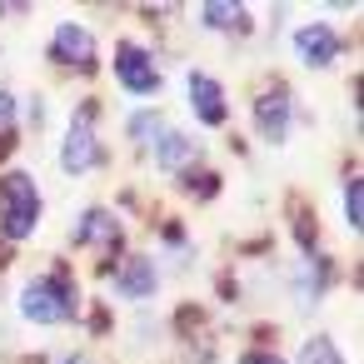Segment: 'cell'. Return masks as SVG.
Wrapping results in <instances>:
<instances>
[{
	"instance_id": "obj_1",
	"label": "cell",
	"mask_w": 364,
	"mask_h": 364,
	"mask_svg": "<svg viewBox=\"0 0 364 364\" xmlns=\"http://www.w3.org/2000/svg\"><path fill=\"white\" fill-rule=\"evenodd\" d=\"M130 140L150 145V155H155L160 170H190V165H195V145H190L175 125H165L155 110H140V115L130 120Z\"/></svg>"
},
{
	"instance_id": "obj_2",
	"label": "cell",
	"mask_w": 364,
	"mask_h": 364,
	"mask_svg": "<svg viewBox=\"0 0 364 364\" xmlns=\"http://www.w3.org/2000/svg\"><path fill=\"white\" fill-rule=\"evenodd\" d=\"M41 220V195L31 185V175L11 170V175H0V235L6 240H26Z\"/></svg>"
},
{
	"instance_id": "obj_3",
	"label": "cell",
	"mask_w": 364,
	"mask_h": 364,
	"mask_svg": "<svg viewBox=\"0 0 364 364\" xmlns=\"http://www.w3.org/2000/svg\"><path fill=\"white\" fill-rule=\"evenodd\" d=\"M21 314L36 324H65L75 314V294L65 279H31L21 289Z\"/></svg>"
},
{
	"instance_id": "obj_4",
	"label": "cell",
	"mask_w": 364,
	"mask_h": 364,
	"mask_svg": "<svg viewBox=\"0 0 364 364\" xmlns=\"http://www.w3.org/2000/svg\"><path fill=\"white\" fill-rule=\"evenodd\" d=\"M115 75H120V85H125L130 95H155V90H160V70H155V60H150L135 41H120V50H115Z\"/></svg>"
},
{
	"instance_id": "obj_5",
	"label": "cell",
	"mask_w": 364,
	"mask_h": 364,
	"mask_svg": "<svg viewBox=\"0 0 364 364\" xmlns=\"http://www.w3.org/2000/svg\"><path fill=\"white\" fill-rule=\"evenodd\" d=\"M95 160H100V140H95L90 110H75V120H70V130H65V145H60V165H65L70 175H85Z\"/></svg>"
},
{
	"instance_id": "obj_6",
	"label": "cell",
	"mask_w": 364,
	"mask_h": 364,
	"mask_svg": "<svg viewBox=\"0 0 364 364\" xmlns=\"http://www.w3.org/2000/svg\"><path fill=\"white\" fill-rule=\"evenodd\" d=\"M289 125H294V100H289V90H264V95L255 100V130H259L269 145H279V140H289Z\"/></svg>"
},
{
	"instance_id": "obj_7",
	"label": "cell",
	"mask_w": 364,
	"mask_h": 364,
	"mask_svg": "<svg viewBox=\"0 0 364 364\" xmlns=\"http://www.w3.org/2000/svg\"><path fill=\"white\" fill-rule=\"evenodd\" d=\"M50 60L70 70H95V36L85 26H60L50 41Z\"/></svg>"
},
{
	"instance_id": "obj_8",
	"label": "cell",
	"mask_w": 364,
	"mask_h": 364,
	"mask_svg": "<svg viewBox=\"0 0 364 364\" xmlns=\"http://www.w3.org/2000/svg\"><path fill=\"white\" fill-rule=\"evenodd\" d=\"M294 50H299V60L309 70H324L339 55V36L329 26H304V31H294Z\"/></svg>"
},
{
	"instance_id": "obj_9",
	"label": "cell",
	"mask_w": 364,
	"mask_h": 364,
	"mask_svg": "<svg viewBox=\"0 0 364 364\" xmlns=\"http://www.w3.org/2000/svg\"><path fill=\"white\" fill-rule=\"evenodd\" d=\"M75 240L80 245H95V250H110V245H120V220L110 215V210H85L80 215V225H75Z\"/></svg>"
},
{
	"instance_id": "obj_10",
	"label": "cell",
	"mask_w": 364,
	"mask_h": 364,
	"mask_svg": "<svg viewBox=\"0 0 364 364\" xmlns=\"http://www.w3.org/2000/svg\"><path fill=\"white\" fill-rule=\"evenodd\" d=\"M190 100H195V115H200L205 125H225V115H230V110H225V90H220L210 75H200V70L190 75Z\"/></svg>"
},
{
	"instance_id": "obj_11",
	"label": "cell",
	"mask_w": 364,
	"mask_h": 364,
	"mask_svg": "<svg viewBox=\"0 0 364 364\" xmlns=\"http://www.w3.org/2000/svg\"><path fill=\"white\" fill-rule=\"evenodd\" d=\"M155 284H160V279H155V264H150V259H130V264L115 274V289L130 294V299H150Z\"/></svg>"
},
{
	"instance_id": "obj_12",
	"label": "cell",
	"mask_w": 364,
	"mask_h": 364,
	"mask_svg": "<svg viewBox=\"0 0 364 364\" xmlns=\"http://www.w3.org/2000/svg\"><path fill=\"white\" fill-rule=\"evenodd\" d=\"M200 21H205L210 31H230V36H240V31L250 26V11H245V6H230V0H220V6H205V11H200Z\"/></svg>"
},
{
	"instance_id": "obj_13",
	"label": "cell",
	"mask_w": 364,
	"mask_h": 364,
	"mask_svg": "<svg viewBox=\"0 0 364 364\" xmlns=\"http://www.w3.org/2000/svg\"><path fill=\"white\" fill-rule=\"evenodd\" d=\"M299 364H344V354H339V344L334 339H309L304 349H299Z\"/></svg>"
},
{
	"instance_id": "obj_14",
	"label": "cell",
	"mask_w": 364,
	"mask_h": 364,
	"mask_svg": "<svg viewBox=\"0 0 364 364\" xmlns=\"http://www.w3.org/2000/svg\"><path fill=\"white\" fill-rule=\"evenodd\" d=\"M11 135H16V95L0 90V145H6Z\"/></svg>"
},
{
	"instance_id": "obj_15",
	"label": "cell",
	"mask_w": 364,
	"mask_h": 364,
	"mask_svg": "<svg viewBox=\"0 0 364 364\" xmlns=\"http://www.w3.org/2000/svg\"><path fill=\"white\" fill-rule=\"evenodd\" d=\"M344 220H349V230H359V180H349V190H344Z\"/></svg>"
},
{
	"instance_id": "obj_16",
	"label": "cell",
	"mask_w": 364,
	"mask_h": 364,
	"mask_svg": "<svg viewBox=\"0 0 364 364\" xmlns=\"http://www.w3.org/2000/svg\"><path fill=\"white\" fill-rule=\"evenodd\" d=\"M240 364H284V359H279V354H245Z\"/></svg>"
},
{
	"instance_id": "obj_17",
	"label": "cell",
	"mask_w": 364,
	"mask_h": 364,
	"mask_svg": "<svg viewBox=\"0 0 364 364\" xmlns=\"http://www.w3.org/2000/svg\"><path fill=\"white\" fill-rule=\"evenodd\" d=\"M65 364H85V359H80V354H75V359H65Z\"/></svg>"
}]
</instances>
